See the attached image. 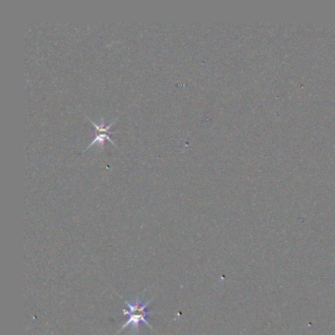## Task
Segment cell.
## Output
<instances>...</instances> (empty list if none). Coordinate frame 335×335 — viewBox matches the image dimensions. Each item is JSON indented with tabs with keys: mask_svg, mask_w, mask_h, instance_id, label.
<instances>
[{
	"mask_svg": "<svg viewBox=\"0 0 335 335\" xmlns=\"http://www.w3.org/2000/svg\"><path fill=\"white\" fill-rule=\"evenodd\" d=\"M106 140H109L112 144L115 145V142L112 140V138L111 137L110 133H107V132H99V134L92 140V143L86 148V149L91 148L93 145H96V144H99V145H101V146L104 147V145H105V141H106ZM86 149H85V150H86Z\"/></svg>",
	"mask_w": 335,
	"mask_h": 335,
	"instance_id": "2",
	"label": "cell"
},
{
	"mask_svg": "<svg viewBox=\"0 0 335 335\" xmlns=\"http://www.w3.org/2000/svg\"><path fill=\"white\" fill-rule=\"evenodd\" d=\"M151 300L144 302L141 298H136L131 300V301H125V305L127 306V310H123V314L125 316H128L127 322L123 325L119 333L126 328L130 327L132 328V332L136 333L140 330V324L143 323L147 327L151 329V326L149 325L148 322V317H150V313L147 311L148 307L149 306Z\"/></svg>",
	"mask_w": 335,
	"mask_h": 335,
	"instance_id": "1",
	"label": "cell"
}]
</instances>
